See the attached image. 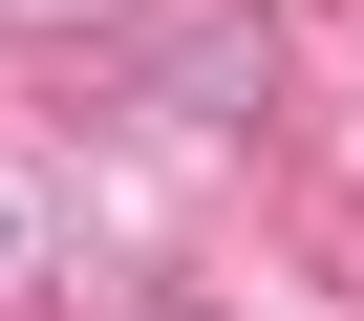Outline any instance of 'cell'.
<instances>
[{
  "label": "cell",
  "instance_id": "6da1fadb",
  "mask_svg": "<svg viewBox=\"0 0 364 321\" xmlns=\"http://www.w3.org/2000/svg\"><path fill=\"white\" fill-rule=\"evenodd\" d=\"M257 107H279V22L257 0H215V22L150 43V129H257Z\"/></svg>",
  "mask_w": 364,
  "mask_h": 321
},
{
  "label": "cell",
  "instance_id": "7a4b0ae2",
  "mask_svg": "<svg viewBox=\"0 0 364 321\" xmlns=\"http://www.w3.org/2000/svg\"><path fill=\"white\" fill-rule=\"evenodd\" d=\"M0 278H43V193H22V172H0Z\"/></svg>",
  "mask_w": 364,
  "mask_h": 321
},
{
  "label": "cell",
  "instance_id": "3957f363",
  "mask_svg": "<svg viewBox=\"0 0 364 321\" xmlns=\"http://www.w3.org/2000/svg\"><path fill=\"white\" fill-rule=\"evenodd\" d=\"M0 22H22V43H86V22H107V0H0Z\"/></svg>",
  "mask_w": 364,
  "mask_h": 321
}]
</instances>
